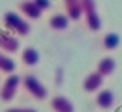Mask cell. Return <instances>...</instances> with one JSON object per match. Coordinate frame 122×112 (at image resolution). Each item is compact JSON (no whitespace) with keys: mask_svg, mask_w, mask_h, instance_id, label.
<instances>
[{"mask_svg":"<svg viewBox=\"0 0 122 112\" xmlns=\"http://www.w3.org/2000/svg\"><path fill=\"white\" fill-rule=\"evenodd\" d=\"M34 3H36L42 11H46V10H49L52 7V2H51V0H34Z\"/></svg>","mask_w":122,"mask_h":112,"instance_id":"17","label":"cell"},{"mask_svg":"<svg viewBox=\"0 0 122 112\" xmlns=\"http://www.w3.org/2000/svg\"><path fill=\"white\" fill-rule=\"evenodd\" d=\"M116 102V96L111 89H99L96 94V106L103 111H109L114 107Z\"/></svg>","mask_w":122,"mask_h":112,"instance_id":"9","label":"cell"},{"mask_svg":"<svg viewBox=\"0 0 122 112\" xmlns=\"http://www.w3.org/2000/svg\"><path fill=\"white\" fill-rule=\"evenodd\" d=\"M49 28L54 29V31H64L68 28L70 24V18L67 16V13H54L51 18H49Z\"/></svg>","mask_w":122,"mask_h":112,"instance_id":"11","label":"cell"},{"mask_svg":"<svg viewBox=\"0 0 122 112\" xmlns=\"http://www.w3.org/2000/svg\"><path fill=\"white\" fill-rule=\"evenodd\" d=\"M116 67H117V63H116V60H114L112 57H103L99 62H98V67H96V70L99 72V73L103 75L104 78L106 76H111V75L116 72Z\"/></svg>","mask_w":122,"mask_h":112,"instance_id":"12","label":"cell"},{"mask_svg":"<svg viewBox=\"0 0 122 112\" xmlns=\"http://www.w3.org/2000/svg\"><path fill=\"white\" fill-rule=\"evenodd\" d=\"M5 112H38V109H34V107H10Z\"/></svg>","mask_w":122,"mask_h":112,"instance_id":"18","label":"cell"},{"mask_svg":"<svg viewBox=\"0 0 122 112\" xmlns=\"http://www.w3.org/2000/svg\"><path fill=\"white\" fill-rule=\"evenodd\" d=\"M103 83H104V76L96 70V72H91V73L86 75V78L83 80L81 88H83L85 93H96V91L101 89Z\"/></svg>","mask_w":122,"mask_h":112,"instance_id":"6","label":"cell"},{"mask_svg":"<svg viewBox=\"0 0 122 112\" xmlns=\"http://www.w3.org/2000/svg\"><path fill=\"white\" fill-rule=\"evenodd\" d=\"M101 44H103V49L107 50V52L116 50V49L119 47V44H121V36H119L117 33H106L103 36Z\"/></svg>","mask_w":122,"mask_h":112,"instance_id":"14","label":"cell"},{"mask_svg":"<svg viewBox=\"0 0 122 112\" xmlns=\"http://www.w3.org/2000/svg\"><path fill=\"white\" fill-rule=\"evenodd\" d=\"M21 84H23V88H25V91L31 96V97H34V99H38V101H44L47 97V88L42 84V81L39 80L36 75H25L23 78H21Z\"/></svg>","mask_w":122,"mask_h":112,"instance_id":"2","label":"cell"},{"mask_svg":"<svg viewBox=\"0 0 122 112\" xmlns=\"http://www.w3.org/2000/svg\"><path fill=\"white\" fill-rule=\"evenodd\" d=\"M18 10L26 19H39L42 16V13H44L34 3V0H21L20 5H18Z\"/></svg>","mask_w":122,"mask_h":112,"instance_id":"7","label":"cell"},{"mask_svg":"<svg viewBox=\"0 0 122 112\" xmlns=\"http://www.w3.org/2000/svg\"><path fill=\"white\" fill-rule=\"evenodd\" d=\"M15 68H16L15 60H13L8 54H5V52L0 50V73L11 75L13 72H15Z\"/></svg>","mask_w":122,"mask_h":112,"instance_id":"15","label":"cell"},{"mask_svg":"<svg viewBox=\"0 0 122 112\" xmlns=\"http://www.w3.org/2000/svg\"><path fill=\"white\" fill-rule=\"evenodd\" d=\"M81 10H83V16H85V23L90 31H99L103 23H101V16L98 13V5L94 0H81Z\"/></svg>","mask_w":122,"mask_h":112,"instance_id":"3","label":"cell"},{"mask_svg":"<svg viewBox=\"0 0 122 112\" xmlns=\"http://www.w3.org/2000/svg\"><path fill=\"white\" fill-rule=\"evenodd\" d=\"M2 21H3L5 29L13 33L15 36H28L31 31V24L28 23V19L16 11H5L2 16Z\"/></svg>","mask_w":122,"mask_h":112,"instance_id":"1","label":"cell"},{"mask_svg":"<svg viewBox=\"0 0 122 112\" xmlns=\"http://www.w3.org/2000/svg\"><path fill=\"white\" fill-rule=\"evenodd\" d=\"M64 5H65V11L67 16L73 21L83 16V10H81V0H64Z\"/></svg>","mask_w":122,"mask_h":112,"instance_id":"10","label":"cell"},{"mask_svg":"<svg viewBox=\"0 0 122 112\" xmlns=\"http://www.w3.org/2000/svg\"><path fill=\"white\" fill-rule=\"evenodd\" d=\"M39 60H41V55H39L38 49H34V47L23 49V52H21V62L26 67H36L39 63Z\"/></svg>","mask_w":122,"mask_h":112,"instance_id":"13","label":"cell"},{"mask_svg":"<svg viewBox=\"0 0 122 112\" xmlns=\"http://www.w3.org/2000/svg\"><path fill=\"white\" fill-rule=\"evenodd\" d=\"M20 49V41L10 31H0V50L5 54H15Z\"/></svg>","mask_w":122,"mask_h":112,"instance_id":"5","label":"cell"},{"mask_svg":"<svg viewBox=\"0 0 122 112\" xmlns=\"http://www.w3.org/2000/svg\"><path fill=\"white\" fill-rule=\"evenodd\" d=\"M51 109L54 112H75V106L67 96L57 94L51 99Z\"/></svg>","mask_w":122,"mask_h":112,"instance_id":"8","label":"cell"},{"mask_svg":"<svg viewBox=\"0 0 122 112\" xmlns=\"http://www.w3.org/2000/svg\"><path fill=\"white\" fill-rule=\"evenodd\" d=\"M21 86V76L11 73L5 78V81L0 86V101L3 102H11L18 93V88Z\"/></svg>","mask_w":122,"mask_h":112,"instance_id":"4","label":"cell"},{"mask_svg":"<svg viewBox=\"0 0 122 112\" xmlns=\"http://www.w3.org/2000/svg\"><path fill=\"white\" fill-rule=\"evenodd\" d=\"M64 80H65V72H64V68H56V73H54V83L57 86H60V84L64 83Z\"/></svg>","mask_w":122,"mask_h":112,"instance_id":"16","label":"cell"}]
</instances>
